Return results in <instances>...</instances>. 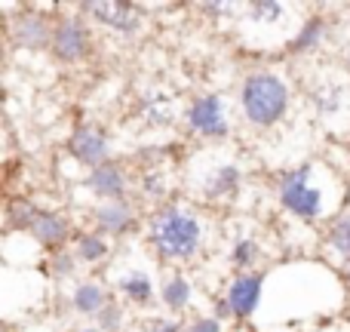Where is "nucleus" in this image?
<instances>
[{"label":"nucleus","instance_id":"obj_24","mask_svg":"<svg viewBox=\"0 0 350 332\" xmlns=\"http://www.w3.org/2000/svg\"><path fill=\"white\" fill-rule=\"evenodd\" d=\"M49 268H53L55 277H71L74 268H77V255L68 253V249H59V253H53V259H49Z\"/></svg>","mask_w":350,"mask_h":332},{"label":"nucleus","instance_id":"obj_20","mask_svg":"<svg viewBox=\"0 0 350 332\" xmlns=\"http://www.w3.org/2000/svg\"><path fill=\"white\" fill-rule=\"evenodd\" d=\"M323 34H326V18H323V16L304 18V22L298 25V31L292 34L289 49H292V53H310V49L320 47Z\"/></svg>","mask_w":350,"mask_h":332},{"label":"nucleus","instance_id":"obj_7","mask_svg":"<svg viewBox=\"0 0 350 332\" xmlns=\"http://www.w3.org/2000/svg\"><path fill=\"white\" fill-rule=\"evenodd\" d=\"M292 12L289 3H280V0H261V3H246L243 6V28L249 31L255 43L267 47L271 43V28H286V16Z\"/></svg>","mask_w":350,"mask_h":332},{"label":"nucleus","instance_id":"obj_12","mask_svg":"<svg viewBox=\"0 0 350 332\" xmlns=\"http://www.w3.org/2000/svg\"><path fill=\"white\" fill-rule=\"evenodd\" d=\"M86 188H90L98 200H120L123 194H126V169L117 164H102V166L90 169Z\"/></svg>","mask_w":350,"mask_h":332},{"label":"nucleus","instance_id":"obj_9","mask_svg":"<svg viewBox=\"0 0 350 332\" xmlns=\"http://www.w3.org/2000/svg\"><path fill=\"white\" fill-rule=\"evenodd\" d=\"M68 151H71L74 160H80L83 166L96 169L102 164H111V142L102 129L96 127H77L71 133V142H68Z\"/></svg>","mask_w":350,"mask_h":332},{"label":"nucleus","instance_id":"obj_4","mask_svg":"<svg viewBox=\"0 0 350 332\" xmlns=\"http://www.w3.org/2000/svg\"><path fill=\"white\" fill-rule=\"evenodd\" d=\"M191 133L203 136V139H224L230 133V114H228V102L218 92H206V96H197L191 102L185 114Z\"/></svg>","mask_w":350,"mask_h":332},{"label":"nucleus","instance_id":"obj_11","mask_svg":"<svg viewBox=\"0 0 350 332\" xmlns=\"http://www.w3.org/2000/svg\"><path fill=\"white\" fill-rule=\"evenodd\" d=\"M53 31H55V22H49L46 16H40V12H22L12 22L10 34H12V43L22 49H46V47H53Z\"/></svg>","mask_w":350,"mask_h":332},{"label":"nucleus","instance_id":"obj_15","mask_svg":"<svg viewBox=\"0 0 350 332\" xmlns=\"http://www.w3.org/2000/svg\"><path fill=\"white\" fill-rule=\"evenodd\" d=\"M117 290H120V296L126 298V302L133 305H151L154 302V280L148 271H142V268H133V271H126L120 280H117Z\"/></svg>","mask_w":350,"mask_h":332},{"label":"nucleus","instance_id":"obj_10","mask_svg":"<svg viewBox=\"0 0 350 332\" xmlns=\"http://www.w3.org/2000/svg\"><path fill=\"white\" fill-rule=\"evenodd\" d=\"M92 222H96V231H102L105 237H120V234H129L135 228V206L129 203L126 197L120 200H102L92 212Z\"/></svg>","mask_w":350,"mask_h":332},{"label":"nucleus","instance_id":"obj_19","mask_svg":"<svg viewBox=\"0 0 350 332\" xmlns=\"http://www.w3.org/2000/svg\"><path fill=\"white\" fill-rule=\"evenodd\" d=\"M326 249L335 261L350 265V212H341L326 231Z\"/></svg>","mask_w":350,"mask_h":332},{"label":"nucleus","instance_id":"obj_14","mask_svg":"<svg viewBox=\"0 0 350 332\" xmlns=\"http://www.w3.org/2000/svg\"><path fill=\"white\" fill-rule=\"evenodd\" d=\"M71 305L77 314H102V311L111 305V296L98 280H83V283L74 286Z\"/></svg>","mask_w":350,"mask_h":332},{"label":"nucleus","instance_id":"obj_1","mask_svg":"<svg viewBox=\"0 0 350 332\" xmlns=\"http://www.w3.org/2000/svg\"><path fill=\"white\" fill-rule=\"evenodd\" d=\"M341 185L326 166L304 164L280 179L277 197L289 216L301 222H320V218H338L341 216Z\"/></svg>","mask_w":350,"mask_h":332},{"label":"nucleus","instance_id":"obj_22","mask_svg":"<svg viewBox=\"0 0 350 332\" xmlns=\"http://www.w3.org/2000/svg\"><path fill=\"white\" fill-rule=\"evenodd\" d=\"M145 111H148V117H151L154 123H166L172 117L175 105H172L170 96H157V92H151V96H148V92H145Z\"/></svg>","mask_w":350,"mask_h":332},{"label":"nucleus","instance_id":"obj_25","mask_svg":"<svg viewBox=\"0 0 350 332\" xmlns=\"http://www.w3.org/2000/svg\"><path fill=\"white\" fill-rule=\"evenodd\" d=\"M98 329L102 332H117L120 329V311H117L114 305H108V308L98 314Z\"/></svg>","mask_w":350,"mask_h":332},{"label":"nucleus","instance_id":"obj_13","mask_svg":"<svg viewBox=\"0 0 350 332\" xmlns=\"http://www.w3.org/2000/svg\"><path fill=\"white\" fill-rule=\"evenodd\" d=\"M68 237H71V228H68L65 216H59V212H40L37 222L31 225V240H34L37 246L53 249V253H59V249L65 246Z\"/></svg>","mask_w":350,"mask_h":332},{"label":"nucleus","instance_id":"obj_29","mask_svg":"<svg viewBox=\"0 0 350 332\" xmlns=\"http://www.w3.org/2000/svg\"><path fill=\"white\" fill-rule=\"evenodd\" d=\"M345 286L350 290V265H347V271H345Z\"/></svg>","mask_w":350,"mask_h":332},{"label":"nucleus","instance_id":"obj_3","mask_svg":"<svg viewBox=\"0 0 350 332\" xmlns=\"http://www.w3.org/2000/svg\"><path fill=\"white\" fill-rule=\"evenodd\" d=\"M292 102V90L277 71H255L240 86V108L246 120L258 129L277 127Z\"/></svg>","mask_w":350,"mask_h":332},{"label":"nucleus","instance_id":"obj_21","mask_svg":"<svg viewBox=\"0 0 350 332\" xmlns=\"http://www.w3.org/2000/svg\"><path fill=\"white\" fill-rule=\"evenodd\" d=\"M258 255H261V249H258V243L252 240V237H243V240H237L234 243V249H230V261H234L237 268H252L255 261H258Z\"/></svg>","mask_w":350,"mask_h":332},{"label":"nucleus","instance_id":"obj_6","mask_svg":"<svg viewBox=\"0 0 350 332\" xmlns=\"http://www.w3.org/2000/svg\"><path fill=\"white\" fill-rule=\"evenodd\" d=\"M261 298H265V274L261 271H240L224 292V305H228L234 320L252 317L258 311Z\"/></svg>","mask_w":350,"mask_h":332},{"label":"nucleus","instance_id":"obj_27","mask_svg":"<svg viewBox=\"0 0 350 332\" xmlns=\"http://www.w3.org/2000/svg\"><path fill=\"white\" fill-rule=\"evenodd\" d=\"M157 332H187V327L181 320H160L157 323Z\"/></svg>","mask_w":350,"mask_h":332},{"label":"nucleus","instance_id":"obj_8","mask_svg":"<svg viewBox=\"0 0 350 332\" xmlns=\"http://www.w3.org/2000/svg\"><path fill=\"white\" fill-rule=\"evenodd\" d=\"M92 22L105 25V28L117 31V34H135L142 28V18L133 3H120V0H98V3H80Z\"/></svg>","mask_w":350,"mask_h":332},{"label":"nucleus","instance_id":"obj_16","mask_svg":"<svg viewBox=\"0 0 350 332\" xmlns=\"http://www.w3.org/2000/svg\"><path fill=\"white\" fill-rule=\"evenodd\" d=\"M240 181H243L240 166H237V164H218V166H212V173H209V179H206L203 191H206V197L221 200V197L237 194Z\"/></svg>","mask_w":350,"mask_h":332},{"label":"nucleus","instance_id":"obj_2","mask_svg":"<svg viewBox=\"0 0 350 332\" xmlns=\"http://www.w3.org/2000/svg\"><path fill=\"white\" fill-rule=\"evenodd\" d=\"M148 243L163 261H187L203 249L206 222L200 212L181 203H166L151 216Z\"/></svg>","mask_w":350,"mask_h":332},{"label":"nucleus","instance_id":"obj_23","mask_svg":"<svg viewBox=\"0 0 350 332\" xmlns=\"http://www.w3.org/2000/svg\"><path fill=\"white\" fill-rule=\"evenodd\" d=\"M37 216H40V209H37L31 200H12L10 203V218H12V225L16 228H28L31 231V225L37 222Z\"/></svg>","mask_w":350,"mask_h":332},{"label":"nucleus","instance_id":"obj_5","mask_svg":"<svg viewBox=\"0 0 350 332\" xmlns=\"http://www.w3.org/2000/svg\"><path fill=\"white\" fill-rule=\"evenodd\" d=\"M90 28L80 16H62L55 18V31H53V55L65 65H77L90 55Z\"/></svg>","mask_w":350,"mask_h":332},{"label":"nucleus","instance_id":"obj_18","mask_svg":"<svg viewBox=\"0 0 350 332\" xmlns=\"http://www.w3.org/2000/svg\"><path fill=\"white\" fill-rule=\"evenodd\" d=\"M108 253H111V243L102 231H80L74 237V255L80 261H86V265H96V261L108 259Z\"/></svg>","mask_w":350,"mask_h":332},{"label":"nucleus","instance_id":"obj_26","mask_svg":"<svg viewBox=\"0 0 350 332\" xmlns=\"http://www.w3.org/2000/svg\"><path fill=\"white\" fill-rule=\"evenodd\" d=\"M187 332H224V327L218 317H193L187 323Z\"/></svg>","mask_w":350,"mask_h":332},{"label":"nucleus","instance_id":"obj_28","mask_svg":"<svg viewBox=\"0 0 350 332\" xmlns=\"http://www.w3.org/2000/svg\"><path fill=\"white\" fill-rule=\"evenodd\" d=\"M77 332H102L98 327H83V329H77Z\"/></svg>","mask_w":350,"mask_h":332},{"label":"nucleus","instance_id":"obj_17","mask_svg":"<svg viewBox=\"0 0 350 332\" xmlns=\"http://www.w3.org/2000/svg\"><path fill=\"white\" fill-rule=\"evenodd\" d=\"M160 298H163V305L172 314H181V311L193 302V283L185 274H172V277H166L163 286H160Z\"/></svg>","mask_w":350,"mask_h":332}]
</instances>
